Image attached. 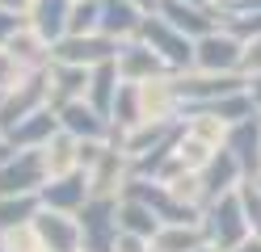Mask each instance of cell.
<instances>
[{
    "label": "cell",
    "mask_w": 261,
    "mask_h": 252,
    "mask_svg": "<svg viewBox=\"0 0 261 252\" xmlns=\"http://www.w3.org/2000/svg\"><path fill=\"white\" fill-rule=\"evenodd\" d=\"M85 177H89L93 198H126L130 181H135V164L118 143H101L93 151V160L85 164Z\"/></svg>",
    "instance_id": "6da1fadb"
},
{
    "label": "cell",
    "mask_w": 261,
    "mask_h": 252,
    "mask_svg": "<svg viewBox=\"0 0 261 252\" xmlns=\"http://www.w3.org/2000/svg\"><path fill=\"white\" fill-rule=\"evenodd\" d=\"M202 235H206V244H215L219 252H232L240 248L244 240H249V218H244V206H240V193H223L215 198L211 206L202 210Z\"/></svg>",
    "instance_id": "7a4b0ae2"
},
{
    "label": "cell",
    "mask_w": 261,
    "mask_h": 252,
    "mask_svg": "<svg viewBox=\"0 0 261 252\" xmlns=\"http://www.w3.org/2000/svg\"><path fill=\"white\" fill-rule=\"evenodd\" d=\"M135 38H143V42H148V46L156 50V55L173 67V72H194V38H186L181 30H173V25L165 21V17L148 13Z\"/></svg>",
    "instance_id": "3957f363"
},
{
    "label": "cell",
    "mask_w": 261,
    "mask_h": 252,
    "mask_svg": "<svg viewBox=\"0 0 261 252\" xmlns=\"http://www.w3.org/2000/svg\"><path fill=\"white\" fill-rule=\"evenodd\" d=\"M186 109L190 105L181 97V80H177V72L139 84V114H143V122H181Z\"/></svg>",
    "instance_id": "277c9868"
},
{
    "label": "cell",
    "mask_w": 261,
    "mask_h": 252,
    "mask_svg": "<svg viewBox=\"0 0 261 252\" xmlns=\"http://www.w3.org/2000/svg\"><path fill=\"white\" fill-rule=\"evenodd\" d=\"M51 105V80H46V72H30L13 93H5V101H0V134H9L17 122H25L30 114H38Z\"/></svg>",
    "instance_id": "5b68a950"
},
{
    "label": "cell",
    "mask_w": 261,
    "mask_h": 252,
    "mask_svg": "<svg viewBox=\"0 0 261 252\" xmlns=\"http://www.w3.org/2000/svg\"><path fill=\"white\" fill-rule=\"evenodd\" d=\"M118 202L122 198H89L80 210V235H85V252H114L118 240Z\"/></svg>",
    "instance_id": "8992f818"
},
{
    "label": "cell",
    "mask_w": 261,
    "mask_h": 252,
    "mask_svg": "<svg viewBox=\"0 0 261 252\" xmlns=\"http://www.w3.org/2000/svg\"><path fill=\"white\" fill-rule=\"evenodd\" d=\"M240 59H244V42L236 38L232 30H223V25L194 42V67H198V72L240 76Z\"/></svg>",
    "instance_id": "52a82bcc"
},
{
    "label": "cell",
    "mask_w": 261,
    "mask_h": 252,
    "mask_svg": "<svg viewBox=\"0 0 261 252\" xmlns=\"http://www.w3.org/2000/svg\"><path fill=\"white\" fill-rule=\"evenodd\" d=\"M156 17H165L173 30H181L186 38H206V34H215L223 25V9L215 5H186V0H156Z\"/></svg>",
    "instance_id": "ba28073f"
},
{
    "label": "cell",
    "mask_w": 261,
    "mask_h": 252,
    "mask_svg": "<svg viewBox=\"0 0 261 252\" xmlns=\"http://www.w3.org/2000/svg\"><path fill=\"white\" fill-rule=\"evenodd\" d=\"M118 46L122 42L106 38L101 30L97 34H63L55 42V59L59 63H76V67H101L110 59H118Z\"/></svg>",
    "instance_id": "9c48e42d"
},
{
    "label": "cell",
    "mask_w": 261,
    "mask_h": 252,
    "mask_svg": "<svg viewBox=\"0 0 261 252\" xmlns=\"http://www.w3.org/2000/svg\"><path fill=\"white\" fill-rule=\"evenodd\" d=\"M46 181H51V173H46L42 147L38 151H13V160L0 168V193H42Z\"/></svg>",
    "instance_id": "30bf717a"
},
{
    "label": "cell",
    "mask_w": 261,
    "mask_h": 252,
    "mask_svg": "<svg viewBox=\"0 0 261 252\" xmlns=\"http://www.w3.org/2000/svg\"><path fill=\"white\" fill-rule=\"evenodd\" d=\"M177 80H181V97H186V105H211V101H219V97H232V93H244L249 89V80L244 76H219V72H177Z\"/></svg>",
    "instance_id": "8fae6325"
},
{
    "label": "cell",
    "mask_w": 261,
    "mask_h": 252,
    "mask_svg": "<svg viewBox=\"0 0 261 252\" xmlns=\"http://www.w3.org/2000/svg\"><path fill=\"white\" fill-rule=\"evenodd\" d=\"M55 114H59V126L76 134L80 143H114V122L101 109H93L89 101H72V105H63Z\"/></svg>",
    "instance_id": "7c38bea8"
},
{
    "label": "cell",
    "mask_w": 261,
    "mask_h": 252,
    "mask_svg": "<svg viewBox=\"0 0 261 252\" xmlns=\"http://www.w3.org/2000/svg\"><path fill=\"white\" fill-rule=\"evenodd\" d=\"M34 231L46 252H85V235H80V218L76 214H59V210H38Z\"/></svg>",
    "instance_id": "4fadbf2b"
},
{
    "label": "cell",
    "mask_w": 261,
    "mask_h": 252,
    "mask_svg": "<svg viewBox=\"0 0 261 252\" xmlns=\"http://www.w3.org/2000/svg\"><path fill=\"white\" fill-rule=\"evenodd\" d=\"M173 134H177V122H139V126L122 130V134H114V143L130 156V164H143L148 156H156L160 147H169Z\"/></svg>",
    "instance_id": "5bb4252c"
},
{
    "label": "cell",
    "mask_w": 261,
    "mask_h": 252,
    "mask_svg": "<svg viewBox=\"0 0 261 252\" xmlns=\"http://www.w3.org/2000/svg\"><path fill=\"white\" fill-rule=\"evenodd\" d=\"M118 72L126 84H143V80H156V76H169L173 67L156 55V50L143 42V38H130L118 46Z\"/></svg>",
    "instance_id": "9a60e30c"
},
{
    "label": "cell",
    "mask_w": 261,
    "mask_h": 252,
    "mask_svg": "<svg viewBox=\"0 0 261 252\" xmlns=\"http://www.w3.org/2000/svg\"><path fill=\"white\" fill-rule=\"evenodd\" d=\"M38 198H42V206H46V210L80 214V210H85V202L93 198V189H89L85 168H80V173H72V177H55V181H46Z\"/></svg>",
    "instance_id": "2e32d148"
},
{
    "label": "cell",
    "mask_w": 261,
    "mask_h": 252,
    "mask_svg": "<svg viewBox=\"0 0 261 252\" xmlns=\"http://www.w3.org/2000/svg\"><path fill=\"white\" fill-rule=\"evenodd\" d=\"M46 80H51V109H63V105H72V101H85V97H89L93 67H76V63L51 59Z\"/></svg>",
    "instance_id": "e0dca14e"
},
{
    "label": "cell",
    "mask_w": 261,
    "mask_h": 252,
    "mask_svg": "<svg viewBox=\"0 0 261 252\" xmlns=\"http://www.w3.org/2000/svg\"><path fill=\"white\" fill-rule=\"evenodd\" d=\"M143 17H148V9H139L135 0H101V25L97 30L114 42H130L139 34Z\"/></svg>",
    "instance_id": "ac0fdd59"
},
{
    "label": "cell",
    "mask_w": 261,
    "mask_h": 252,
    "mask_svg": "<svg viewBox=\"0 0 261 252\" xmlns=\"http://www.w3.org/2000/svg\"><path fill=\"white\" fill-rule=\"evenodd\" d=\"M59 130H63V126H59V114L46 105V109H38V114H30L25 122H17V126L5 134V139L17 147V151H38V147H46V143H51Z\"/></svg>",
    "instance_id": "d6986e66"
},
{
    "label": "cell",
    "mask_w": 261,
    "mask_h": 252,
    "mask_svg": "<svg viewBox=\"0 0 261 252\" xmlns=\"http://www.w3.org/2000/svg\"><path fill=\"white\" fill-rule=\"evenodd\" d=\"M223 147L240 160L244 177L253 181V177L261 173V114L249 118V122H236L232 130H227V143H223Z\"/></svg>",
    "instance_id": "ffe728a7"
},
{
    "label": "cell",
    "mask_w": 261,
    "mask_h": 252,
    "mask_svg": "<svg viewBox=\"0 0 261 252\" xmlns=\"http://www.w3.org/2000/svg\"><path fill=\"white\" fill-rule=\"evenodd\" d=\"M198 177H202V185H206L211 202H215V198H223V193H236L240 185L249 181V177H244V168H240V160H236L227 147H223V151H215V160H211Z\"/></svg>",
    "instance_id": "44dd1931"
},
{
    "label": "cell",
    "mask_w": 261,
    "mask_h": 252,
    "mask_svg": "<svg viewBox=\"0 0 261 252\" xmlns=\"http://www.w3.org/2000/svg\"><path fill=\"white\" fill-rule=\"evenodd\" d=\"M72 5L76 0H34V9L25 13L30 30H38L46 42H59L63 34H68V21H72Z\"/></svg>",
    "instance_id": "7402d4cb"
},
{
    "label": "cell",
    "mask_w": 261,
    "mask_h": 252,
    "mask_svg": "<svg viewBox=\"0 0 261 252\" xmlns=\"http://www.w3.org/2000/svg\"><path fill=\"white\" fill-rule=\"evenodd\" d=\"M42 160H46L51 181H55V177H72V173H80V168H85V143H80L76 134L59 130L55 139L42 147Z\"/></svg>",
    "instance_id": "603a6c76"
},
{
    "label": "cell",
    "mask_w": 261,
    "mask_h": 252,
    "mask_svg": "<svg viewBox=\"0 0 261 252\" xmlns=\"http://www.w3.org/2000/svg\"><path fill=\"white\" fill-rule=\"evenodd\" d=\"M118 89H122V72H118V59H110L101 67H93V80H89V97L85 101L110 118L114 114V101H118Z\"/></svg>",
    "instance_id": "cb8c5ba5"
},
{
    "label": "cell",
    "mask_w": 261,
    "mask_h": 252,
    "mask_svg": "<svg viewBox=\"0 0 261 252\" xmlns=\"http://www.w3.org/2000/svg\"><path fill=\"white\" fill-rule=\"evenodd\" d=\"M9 50L17 55L30 72H46L51 67V59H55V46L42 38L38 30H30V21H25V30L21 34H13V42H9Z\"/></svg>",
    "instance_id": "d4e9b609"
},
{
    "label": "cell",
    "mask_w": 261,
    "mask_h": 252,
    "mask_svg": "<svg viewBox=\"0 0 261 252\" xmlns=\"http://www.w3.org/2000/svg\"><path fill=\"white\" fill-rule=\"evenodd\" d=\"M42 210V198L38 193H0V235L5 231H17L30 227Z\"/></svg>",
    "instance_id": "484cf974"
},
{
    "label": "cell",
    "mask_w": 261,
    "mask_h": 252,
    "mask_svg": "<svg viewBox=\"0 0 261 252\" xmlns=\"http://www.w3.org/2000/svg\"><path fill=\"white\" fill-rule=\"evenodd\" d=\"M202 244H206L202 223H165L152 240V252H194Z\"/></svg>",
    "instance_id": "4316f807"
},
{
    "label": "cell",
    "mask_w": 261,
    "mask_h": 252,
    "mask_svg": "<svg viewBox=\"0 0 261 252\" xmlns=\"http://www.w3.org/2000/svg\"><path fill=\"white\" fill-rule=\"evenodd\" d=\"M118 227L130 231V235H143V240H156V231L165 227V223L152 214V206H143L139 198H130V193H126V198L118 202Z\"/></svg>",
    "instance_id": "83f0119b"
},
{
    "label": "cell",
    "mask_w": 261,
    "mask_h": 252,
    "mask_svg": "<svg viewBox=\"0 0 261 252\" xmlns=\"http://www.w3.org/2000/svg\"><path fill=\"white\" fill-rule=\"evenodd\" d=\"M110 122H114V134H122V130H130V126H139V122H143V114H139V84H126V80H122Z\"/></svg>",
    "instance_id": "f1b7e54d"
},
{
    "label": "cell",
    "mask_w": 261,
    "mask_h": 252,
    "mask_svg": "<svg viewBox=\"0 0 261 252\" xmlns=\"http://www.w3.org/2000/svg\"><path fill=\"white\" fill-rule=\"evenodd\" d=\"M97 25H101V0H76L68 34H97Z\"/></svg>",
    "instance_id": "f546056e"
},
{
    "label": "cell",
    "mask_w": 261,
    "mask_h": 252,
    "mask_svg": "<svg viewBox=\"0 0 261 252\" xmlns=\"http://www.w3.org/2000/svg\"><path fill=\"white\" fill-rule=\"evenodd\" d=\"M223 30H232L240 42H253L261 38V13H223Z\"/></svg>",
    "instance_id": "4dcf8cb0"
},
{
    "label": "cell",
    "mask_w": 261,
    "mask_h": 252,
    "mask_svg": "<svg viewBox=\"0 0 261 252\" xmlns=\"http://www.w3.org/2000/svg\"><path fill=\"white\" fill-rule=\"evenodd\" d=\"M25 76H30V67H25L17 55H13L9 46H0V93H13Z\"/></svg>",
    "instance_id": "1f68e13d"
},
{
    "label": "cell",
    "mask_w": 261,
    "mask_h": 252,
    "mask_svg": "<svg viewBox=\"0 0 261 252\" xmlns=\"http://www.w3.org/2000/svg\"><path fill=\"white\" fill-rule=\"evenodd\" d=\"M0 248H5V252H46L42 240H38V231H34V223L17 227V231H5V235H0Z\"/></svg>",
    "instance_id": "d6a6232c"
},
{
    "label": "cell",
    "mask_w": 261,
    "mask_h": 252,
    "mask_svg": "<svg viewBox=\"0 0 261 252\" xmlns=\"http://www.w3.org/2000/svg\"><path fill=\"white\" fill-rule=\"evenodd\" d=\"M240 206H244V218H249V231L257 235V240H261V189H257V185L253 181H244L240 185Z\"/></svg>",
    "instance_id": "836d02e7"
},
{
    "label": "cell",
    "mask_w": 261,
    "mask_h": 252,
    "mask_svg": "<svg viewBox=\"0 0 261 252\" xmlns=\"http://www.w3.org/2000/svg\"><path fill=\"white\" fill-rule=\"evenodd\" d=\"M240 76H244V80H253V76H261V38H253V42H244Z\"/></svg>",
    "instance_id": "e575fe53"
},
{
    "label": "cell",
    "mask_w": 261,
    "mask_h": 252,
    "mask_svg": "<svg viewBox=\"0 0 261 252\" xmlns=\"http://www.w3.org/2000/svg\"><path fill=\"white\" fill-rule=\"evenodd\" d=\"M21 30H25V17H21V13L0 9V46H9V42H13V34H21Z\"/></svg>",
    "instance_id": "d590c367"
},
{
    "label": "cell",
    "mask_w": 261,
    "mask_h": 252,
    "mask_svg": "<svg viewBox=\"0 0 261 252\" xmlns=\"http://www.w3.org/2000/svg\"><path fill=\"white\" fill-rule=\"evenodd\" d=\"M114 252H152V240H143V235H130V231H118V240H114Z\"/></svg>",
    "instance_id": "8d00e7d4"
},
{
    "label": "cell",
    "mask_w": 261,
    "mask_h": 252,
    "mask_svg": "<svg viewBox=\"0 0 261 252\" xmlns=\"http://www.w3.org/2000/svg\"><path fill=\"white\" fill-rule=\"evenodd\" d=\"M0 9H9V13H30V9H34V0H0Z\"/></svg>",
    "instance_id": "74e56055"
},
{
    "label": "cell",
    "mask_w": 261,
    "mask_h": 252,
    "mask_svg": "<svg viewBox=\"0 0 261 252\" xmlns=\"http://www.w3.org/2000/svg\"><path fill=\"white\" fill-rule=\"evenodd\" d=\"M13 151H17V147H13V143L5 139V134H0V168H5V164L13 160Z\"/></svg>",
    "instance_id": "f35d334b"
},
{
    "label": "cell",
    "mask_w": 261,
    "mask_h": 252,
    "mask_svg": "<svg viewBox=\"0 0 261 252\" xmlns=\"http://www.w3.org/2000/svg\"><path fill=\"white\" fill-rule=\"evenodd\" d=\"M249 97H253V105L261 109V76H253V80H249Z\"/></svg>",
    "instance_id": "ab89813d"
},
{
    "label": "cell",
    "mask_w": 261,
    "mask_h": 252,
    "mask_svg": "<svg viewBox=\"0 0 261 252\" xmlns=\"http://www.w3.org/2000/svg\"><path fill=\"white\" fill-rule=\"evenodd\" d=\"M232 252H261V240H257V235H249V240H244L240 248H232Z\"/></svg>",
    "instance_id": "60d3db41"
},
{
    "label": "cell",
    "mask_w": 261,
    "mask_h": 252,
    "mask_svg": "<svg viewBox=\"0 0 261 252\" xmlns=\"http://www.w3.org/2000/svg\"><path fill=\"white\" fill-rule=\"evenodd\" d=\"M249 0H215V9H223V13H232V9H244Z\"/></svg>",
    "instance_id": "b9f144b4"
},
{
    "label": "cell",
    "mask_w": 261,
    "mask_h": 252,
    "mask_svg": "<svg viewBox=\"0 0 261 252\" xmlns=\"http://www.w3.org/2000/svg\"><path fill=\"white\" fill-rule=\"evenodd\" d=\"M135 5H139V9H148V13H152V9H156V0H135Z\"/></svg>",
    "instance_id": "7bdbcfd3"
},
{
    "label": "cell",
    "mask_w": 261,
    "mask_h": 252,
    "mask_svg": "<svg viewBox=\"0 0 261 252\" xmlns=\"http://www.w3.org/2000/svg\"><path fill=\"white\" fill-rule=\"evenodd\" d=\"M194 252H219V248L215 244H202V248H194Z\"/></svg>",
    "instance_id": "ee69618b"
},
{
    "label": "cell",
    "mask_w": 261,
    "mask_h": 252,
    "mask_svg": "<svg viewBox=\"0 0 261 252\" xmlns=\"http://www.w3.org/2000/svg\"><path fill=\"white\" fill-rule=\"evenodd\" d=\"M186 5H215V0H186Z\"/></svg>",
    "instance_id": "f6af8a7d"
},
{
    "label": "cell",
    "mask_w": 261,
    "mask_h": 252,
    "mask_svg": "<svg viewBox=\"0 0 261 252\" xmlns=\"http://www.w3.org/2000/svg\"><path fill=\"white\" fill-rule=\"evenodd\" d=\"M253 185H257V189H261V173H257V177H253Z\"/></svg>",
    "instance_id": "bcb514c9"
},
{
    "label": "cell",
    "mask_w": 261,
    "mask_h": 252,
    "mask_svg": "<svg viewBox=\"0 0 261 252\" xmlns=\"http://www.w3.org/2000/svg\"><path fill=\"white\" fill-rule=\"evenodd\" d=\"M0 101H5V93H0Z\"/></svg>",
    "instance_id": "7dc6e473"
},
{
    "label": "cell",
    "mask_w": 261,
    "mask_h": 252,
    "mask_svg": "<svg viewBox=\"0 0 261 252\" xmlns=\"http://www.w3.org/2000/svg\"><path fill=\"white\" fill-rule=\"evenodd\" d=\"M0 252H5V248H0Z\"/></svg>",
    "instance_id": "c3c4849f"
}]
</instances>
